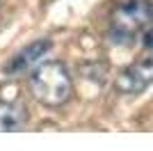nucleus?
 I'll return each mask as SVG.
<instances>
[{
  "mask_svg": "<svg viewBox=\"0 0 153 151\" xmlns=\"http://www.w3.org/2000/svg\"><path fill=\"white\" fill-rule=\"evenodd\" d=\"M151 25V0H121L110 14L108 39L117 46H130Z\"/></svg>",
  "mask_w": 153,
  "mask_h": 151,
  "instance_id": "2",
  "label": "nucleus"
},
{
  "mask_svg": "<svg viewBox=\"0 0 153 151\" xmlns=\"http://www.w3.org/2000/svg\"><path fill=\"white\" fill-rule=\"evenodd\" d=\"M144 48H151V28L144 30Z\"/></svg>",
  "mask_w": 153,
  "mask_h": 151,
  "instance_id": "6",
  "label": "nucleus"
},
{
  "mask_svg": "<svg viewBox=\"0 0 153 151\" xmlns=\"http://www.w3.org/2000/svg\"><path fill=\"white\" fill-rule=\"evenodd\" d=\"M51 46H53L51 39H39V41H34V44H27L25 48H21L19 53L5 64V73H9V76L23 73L25 69L34 67V64H37L39 60L51 50Z\"/></svg>",
  "mask_w": 153,
  "mask_h": 151,
  "instance_id": "4",
  "label": "nucleus"
},
{
  "mask_svg": "<svg viewBox=\"0 0 153 151\" xmlns=\"http://www.w3.org/2000/svg\"><path fill=\"white\" fill-rule=\"evenodd\" d=\"M27 108L23 101H0V133L21 131L27 124Z\"/></svg>",
  "mask_w": 153,
  "mask_h": 151,
  "instance_id": "5",
  "label": "nucleus"
},
{
  "mask_svg": "<svg viewBox=\"0 0 153 151\" xmlns=\"http://www.w3.org/2000/svg\"><path fill=\"white\" fill-rule=\"evenodd\" d=\"M151 76H153V69H151V57H146L144 62H135L130 67L121 71L114 80V87L119 92H126V94H140L151 85Z\"/></svg>",
  "mask_w": 153,
  "mask_h": 151,
  "instance_id": "3",
  "label": "nucleus"
},
{
  "mask_svg": "<svg viewBox=\"0 0 153 151\" xmlns=\"http://www.w3.org/2000/svg\"><path fill=\"white\" fill-rule=\"evenodd\" d=\"M30 92L46 108L64 105L73 92V80H71L69 69L62 62L39 64L30 76Z\"/></svg>",
  "mask_w": 153,
  "mask_h": 151,
  "instance_id": "1",
  "label": "nucleus"
}]
</instances>
